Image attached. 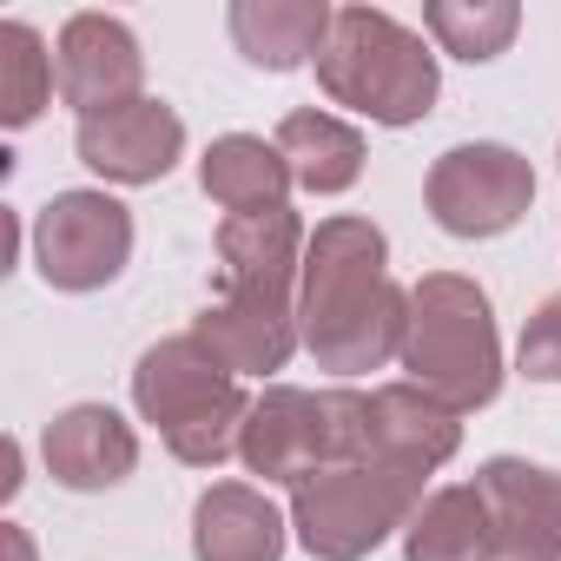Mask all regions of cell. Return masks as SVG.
Listing matches in <instances>:
<instances>
[{
	"instance_id": "cell-1",
	"label": "cell",
	"mask_w": 561,
	"mask_h": 561,
	"mask_svg": "<svg viewBox=\"0 0 561 561\" xmlns=\"http://www.w3.org/2000/svg\"><path fill=\"white\" fill-rule=\"evenodd\" d=\"M410 331V291L390 277V238L370 218H324L305 244L298 277V337L318 357V370L364 377L403 357Z\"/></svg>"
},
{
	"instance_id": "cell-2",
	"label": "cell",
	"mask_w": 561,
	"mask_h": 561,
	"mask_svg": "<svg viewBox=\"0 0 561 561\" xmlns=\"http://www.w3.org/2000/svg\"><path fill=\"white\" fill-rule=\"evenodd\" d=\"M416 390H430L436 403H449L456 416L495 403L502 390V337H495V311L489 291L462 271H423L410 285V331H403V357Z\"/></svg>"
},
{
	"instance_id": "cell-3",
	"label": "cell",
	"mask_w": 561,
	"mask_h": 561,
	"mask_svg": "<svg viewBox=\"0 0 561 561\" xmlns=\"http://www.w3.org/2000/svg\"><path fill=\"white\" fill-rule=\"evenodd\" d=\"M318 87L331 106L364 113L370 126H416L436 113L443 73L423 34H410L383 8H337L331 41L318 54Z\"/></svg>"
},
{
	"instance_id": "cell-4",
	"label": "cell",
	"mask_w": 561,
	"mask_h": 561,
	"mask_svg": "<svg viewBox=\"0 0 561 561\" xmlns=\"http://www.w3.org/2000/svg\"><path fill=\"white\" fill-rule=\"evenodd\" d=\"M133 403L139 416L165 436V449L192 469H218L225 456H238L251 397L244 383L185 331V337H159L139 370H133Z\"/></svg>"
},
{
	"instance_id": "cell-5",
	"label": "cell",
	"mask_w": 561,
	"mask_h": 561,
	"mask_svg": "<svg viewBox=\"0 0 561 561\" xmlns=\"http://www.w3.org/2000/svg\"><path fill=\"white\" fill-rule=\"evenodd\" d=\"M238 462L271 489L285 482L298 489L318 469L370 462V397L364 390H298V383H271L251 397Z\"/></svg>"
},
{
	"instance_id": "cell-6",
	"label": "cell",
	"mask_w": 561,
	"mask_h": 561,
	"mask_svg": "<svg viewBox=\"0 0 561 561\" xmlns=\"http://www.w3.org/2000/svg\"><path fill=\"white\" fill-rule=\"evenodd\" d=\"M416 508H423V476L390 462L318 469L291 489V528L311 561H364L390 535H403Z\"/></svg>"
},
{
	"instance_id": "cell-7",
	"label": "cell",
	"mask_w": 561,
	"mask_h": 561,
	"mask_svg": "<svg viewBox=\"0 0 561 561\" xmlns=\"http://www.w3.org/2000/svg\"><path fill=\"white\" fill-rule=\"evenodd\" d=\"M423 198H430V218L449 231V238H502L508 225L528 218L535 205V172L515 146H495V139H476V146H449L430 179H423Z\"/></svg>"
},
{
	"instance_id": "cell-8",
	"label": "cell",
	"mask_w": 561,
	"mask_h": 561,
	"mask_svg": "<svg viewBox=\"0 0 561 561\" xmlns=\"http://www.w3.org/2000/svg\"><path fill=\"white\" fill-rule=\"evenodd\" d=\"M133 257V211L113 192H54L34 211V264L54 291H106Z\"/></svg>"
},
{
	"instance_id": "cell-9",
	"label": "cell",
	"mask_w": 561,
	"mask_h": 561,
	"mask_svg": "<svg viewBox=\"0 0 561 561\" xmlns=\"http://www.w3.org/2000/svg\"><path fill=\"white\" fill-rule=\"evenodd\" d=\"M73 152H80V165L100 172L106 185H159V179L179 165V152H185V119H179L165 100L139 93V100H126V106H106V113L80 119Z\"/></svg>"
},
{
	"instance_id": "cell-10",
	"label": "cell",
	"mask_w": 561,
	"mask_h": 561,
	"mask_svg": "<svg viewBox=\"0 0 561 561\" xmlns=\"http://www.w3.org/2000/svg\"><path fill=\"white\" fill-rule=\"evenodd\" d=\"M476 495L489 508L502 561H561V469L489 456L476 469Z\"/></svg>"
},
{
	"instance_id": "cell-11",
	"label": "cell",
	"mask_w": 561,
	"mask_h": 561,
	"mask_svg": "<svg viewBox=\"0 0 561 561\" xmlns=\"http://www.w3.org/2000/svg\"><path fill=\"white\" fill-rule=\"evenodd\" d=\"M192 337L231 370V377H271L285 370L291 351L305 344L298 337V291H218Z\"/></svg>"
},
{
	"instance_id": "cell-12",
	"label": "cell",
	"mask_w": 561,
	"mask_h": 561,
	"mask_svg": "<svg viewBox=\"0 0 561 561\" xmlns=\"http://www.w3.org/2000/svg\"><path fill=\"white\" fill-rule=\"evenodd\" d=\"M54 73H60V100L93 119L106 106H126L139 100V80H146V54H139V34L113 14H73L60 27V54H54Z\"/></svg>"
},
{
	"instance_id": "cell-13",
	"label": "cell",
	"mask_w": 561,
	"mask_h": 561,
	"mask_svg": "<svg viewBox=\"0 0 561 561\" xmlns=\"http://www.w3.org/2000/svg\"><path fill=\"white\" fill-rule=\"evenodd\" d=\"M41 456H47V476L73 495H100V489H119L133 469H139V436L119 410L106 403H73L47 423L41 436Z\"/></svg>"
},
{
	"instance_id": "cell-14",
	"label": "cell",
	"mask_w": 561,
	"mask_h": 561,
	"mask_svg": "<svg viewBox=\"0 0 561 561\" xmlns=\"http://www.w3.org/2000/svg\"><path fill=\"white\" fill-rule=\"evenodd\" d=\"M305 218L285 211H244L218 225V291H298L305 277Z\"/></svg>"
},
{
	"instance_id": "cell-15",
	"label": "cell",
	"mask_w": 561,
	"mask_h": 561,
	"mask_svg": "<svg viewBox=\"0 0 561 561\" xmlns=\"http://www.w3.org/2000/svg\"><path fill=\"white\" fill-rule=\"evenodd\" d=\"M456 449H462V423H456L449 403H436L416 383L370 390V462H390V469H410V476H436Z\"/></svg>"
},
{
	"instance_id": "cell-16",
	"label": "cell",
	"mask_w": 561,
	"mask_h": 561,
	"mask_svg": "<svg viewBox=\"0 0 561 561\" xmlns=\"http://www.w3.org/2000/svg\"><path fill=\"white\" fill-rule=\"evenodd\" d=\"M291 522L257 482H211L192 508V561H285Z\"/></svg>"
},
{
	"instance_id": "cell-17",
	"label": "cell",
	"mask_w": 561,
	"mask_h": 561,
	"mask_svg": "<svg viewBox=\"0 0 561 561\" xmlns=\"http://www.w3.org/2000/svg\"><path fill=\"white\" fill-rule=\"evenodd\" d=\"M331 21H337L331 0H238V8L225 14L231 47L251 67H264V73L318 67V54L331 41Z\"/></svg>"
},
{
	"instance_id": "cell-18",
	"label": "cell",
	"mask_w": 561,
	"mask_h": 561,
	"mask_svg": "<svg viewBox=\"0 0 561 561\" xmlns=\"http://www.w3.org/2000/svg\"><path fill=\"white\" fill-rule=\"evenodd\" d=\"M198 185L211 205H225L231 218L244 211H285V192L298 185L285 152H277V139H257V133H225L205 146L198 159Z\"/></svg>"
},
{
	"instance_id": "cell-19",
	"label": "cell",
	"mask_w": 561,
	"mask_h": 561,
	"mask_svg": "<svg viewBox=\"0 0 561 561\" xmlns=\"http://www.w3.org/2000/svg\"><path fill=\"white\" fill-rule=\"evenodd\" d=\"M277 152H285L291 179L318 198H337L364 179V133L337 113H318V106H298L277 119Z\"/></svg>"
},
{
	"instance_id": "cell-20",
	"label": "cell",
	"mask_w": 561,
	"mask_h": 561,
	"mask_svg": "<svg viewBox=\"0 0 561 561\" xmlns=\"http://www.w3.org/2000/svg\"><path fill=\"white\" fill-rule=\"evenodd\" d=\"M403 561H502L476 482H449L423 495V508L403 528Z\"/></svg>"
},
{
	"instance_id": "cell-21",
	"label": "cell",
	"mask_w": 561,
	"mask_h": 561,
	"mask_svg": "<svg viewBox=\"0 0 561 561\" xmlns=\"http://www.w3.org/2000/svg\"><path fill=\"white\" fill-rule=\"evenodd\" d=\"M423 27H430V41L443 54H456V60L476 67V60L508 54V41L522 27V8H515V0H430Z\"/></svg>"
},
{
	"instance_id": "cell-22",
	"label": "cell",
	"mask_w": 561,
	"mask_h": 561,
	"mask_svg": "<svg viewBox=\"0 0 561 561\" xmlns=\"http://www.w3.org/2000/svg\"><path fill=\"white\" fill-rule=\"evenodd\" d=\"M54 60H47V41L27 27V21H8L0 27V126H34L54 100Z\"/></svg>"
},
{
	"instance_id": "cell-23",
	"label": "cell",
	"mask_w": 561,
	"mask_h": 561,
	"mask_svg": "<svg viewBox=\"0 0 561 561\" xmlns=\"http://www.w3.org/2000/svg\"><path fill=\"white\" fill-rule=\"evenodd\" d=\"M515 364L528 383H561V291L535 305V318L522 324V344H515Z\"/></svg>"
},
{
	"instance_id": "cell-24",
	"label": "cell",
	"mask_w": 561,
	"mask_h": 561,
	"mask_svg": "<svg viewBox=\"0 0 561 561\" xmlns=\"http://www.w3.org/2000/svg\"><path fill=\"white\" fill-rule=\"evenodd\" d=\"M0 541H8V561H34V541H27V528H0Z\"/></svg>"
},
{
	"instance_id": "cell-25",
	"label": "cell",
	"mask_w": 561,
	"mask_h": 561,
	"mask_svg": "<svg viewBox=\"0 0 561 561\" xmlns=\"http://www.w3.org/2000/svg\"><path fill=\"white\" fill-rule=\"evenodd\" d=\"M21 489V443L8 436V476H0V495H14Z\"/></svg>"
}]
</instances>
